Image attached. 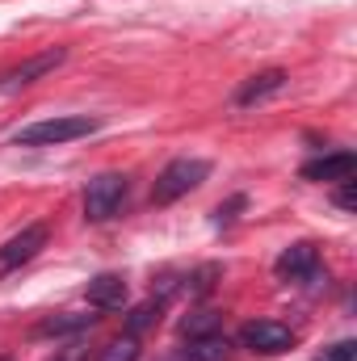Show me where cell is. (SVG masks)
<instances>
[{"label":"cell","mask_w":357,"mask_h":361,"mask_svg":"<svg viewBox=\"0 0 357 361\" xmlns=\"http://www.w3.org/2000/svg\"><path fill=\"white\" fill-rule=\"evenodd\" d=\"M97 118L89 114H63V118H42L34 126H21L13 135L17 147H59V143H72V139H85V135H97Z\"/></svg>","instance_id":"cell-1"},{"label":"cell","mask_w":357,"mask_h":361,"mask_svg":"<svg viewBox=\"0 0 357 361\" xmlns=\"http://www.w3.org/2000/svg\"><path fill=\"white\" fill-rule=\"evenodd\" d=\"M206 177H210V164H206V160H198V156L169 160V164L160 169L156 185H152V202H156V206H173L177 197L193 193V189H198Z\"/></svg>","instance_id":"cell-2"},{"label":"cell","mask_w":357,"mask_h":361,"mask_svg":"<svg viewBox=\"0 0 357 361\" xmlns=\"http://www.w3.org/2000/svg\"><path fill=\"white\" fill-rule=\"evenodd\" d=\"M131 197V177L126 173H97L85 185V219L89 223H109L114 214H122Z\"/></svg>","instance_id":"cell-3"},{"label":"cell","mask_w":357,"mask_h":361,"mask_svg":"<svg viewBox=\"0 0 357 361\" xmlns=\"http://www.w3.org/2000/svg\"><path fill=\"white\" fill-rule=\"evenodd\" d=\"M236 341H240L244 349H253V353L277 357V353H286V349L294 345V332H290L282 319H248Z\"/></svg>","instance_id":"cell-4"},{"label":"cell","mask_w":357,"mask_h":361,"mask_svg":"<svg viewBox=\"0 0 357 361\" xmlns=\"http://www.w3.org/2000/svg\"><path fill=\"white\" fill-rule=\"evenodd\" d=\"M47 223H30V227H21L4 248H0V277H8V273H17L21 265H30L42 248H47Z\"/></svg>","instance_id":"cell-5"},{"label":"cell","mask_w":357,"mask_h":361,"mask_svg":"<svg viewBox=\"0 0 357 361\" xmlns=\"http://www.w3.org/2000/svg\"><path fill=\"white\" fill-rule=\"evenodd\" d=\"M63 59H68V51H63V47H51V51H42V55H30L25 63H17V68L0 72V92H21V89H30L34 80H42L47 72H55Z\"/></svg>","instance_id":"cell-6"},{"label":"cell","mask_w":357,"mask_h":361,"mask_svg":"<svg viewBox=\"0 0 357 361\" xmlns=\"http://www.w3.org/2000/svg\"><path fill=\"white\" fill-rule=\"evenodd\" d=\"M320 269H324V265H320V248L307 244V240L290 244V248L273 261V273H277L282 281H315Z\"/></svg>","instance_id":"cell-7"},{"label":"cell","mask_w":357,"mask_h":361,"mask_svg":"<svg viewBox=\"0 0 357 361\" xmlns=\"http://www.w3.org/2000/svg\"><path fill=\"white\" fill-rule=\"evenodd\" d=\"M357 173V156L353 152H324V156H315V160H307L303 169H298V177L303 180H315V185H332V180H345Z\"/></svg>","instance_id":"cell-8"},{"label":"cell","mask_w":357,"mask_h":361,"mask_svg":"<svg viewBox=\"0 0 357 361\" xmlns=\"http://www.w3.org/2000/svg\"><path fill=\"white\" fill-rule=\"evenodd\" d=\"M286 72L282 68H269V72H257V76H248L240 89H236V105L240 109H253V105H261V101H269V97H277V92L286 89Z\"/></svg>","instance_id":"cell-9"},{"label":"cell","mask_w":357,"mask_h":361,"mask_svg":"<svg viewBox=\"0 0 357 361\" xmlns=\"http://www.w3.org/2000/svg\"><path fill=\"white\" fill-rule=\"evenodd\" d=\"M85 298L97 311H122L126 307V281H122V273H97L85 286Z\"/></svg>","instance_id":"cell-10"},{"label":"cell","mask_w":357,"mask_h":361,"mask_svg":"<svg viewBox=\"0 0 357 361\" xmlns=\"http://www.w3.org/2000/svg\"><path fill=\"white\" fill-rule=\"evenodd\" d=\"M227 353H231V341H227V336H219V332H210V336L189 341L185 361H227Z\"/></svg>","instance_id":"cell-11"},{"label":"cell","mask_w":357,"mask_h":361,"mask_svg":"<svg viewBox=\"0 0 357 361\" xmlns=\"http://www.w3.org/2000/svg\"><path fill=\"white\" fill-rule=\"evenodd\" d=\"M210 332H219V311H210V307H202V311L181 319V336L185 341H198V336H210Z\"/></svg>","instance_id":"cell-12"},{"label":"cell","mask_w":357,"mask_h":361,"mask_svg":"<svg viewBox=\"0 0 357 361\" xmlns=\"http://www.w3.org/2000/svg\"><path fill=\"white\" fill-rule=\"evenodd\" d=\"M139 353H143L139 336H135V332H122V336H114V341L101 349L97 361H139Z\"/></svg>","instance_id":"cell-13"},{"label":"cell","mask_w":357,"mask_h":361,"mask_svg":"<svg viewBox=\"0 0 357 361\" xmlns=\"http://www.w3.org/2000/svg\"><path fill=\"white\" fill-rule=\"evenodd\" d=\"M160 311H164V302L160 298H147V302H139L131 315H126V332H143V328H152V324H160Z\"/></svg>","instance_id":"cell-14"},{"label":"cell","mask_w":357,"mask_h":361,"mask_svg":"<svg viewBox=\"0 0 357 361\" xmlns=\"http://www.w3.org/2000/svg\"><path fill=\"white\" fill-rule=\"evenodd\" d=\"M97 315H72V319H47L38 328V336H59V332H80V328H92Z\"/></svg>","instance_id":"cell-15"},{"label":"cell","mask_w":357,"mask_h":361,"mask_svg":"<svg viewBox=\"0 0 357 361\" xmlns=\"http://www.w3.org/2000/svg\"><path fill=\"white\" fill-rule=\"evenodd\" d=\"M320 361H357V341H337L332 349H324Z\"/></svg>","instance_id":"cell-16"},{"label":"cell","mask_w":357,"mask_h":361,"mask_svg":"<svg viewBox=\"0 0 357 361\" xmlns=\"http://www.w3.org/2000/svg\"><path fill=\"white\" fill-rule=\"evenodd\" d=\"M353 185H357L353 177L341 180V193H337V206H341V210H353V202H357V197H353Z\"/></svg>","instance_id":"cell-17"},{"label":"cell","mask_w":357,"mask_h":361,"mask_svg":"<svg viewBox=\"0 0 357 361\" xmlns=\"http://www.w3.org/2000/svg\"><path fill=\"white\" fill-rule=\"evenodd\" d=\"M236 210H244V197H231L227 206H219V223H231V219H236Z\"/></svg>","instance_id":"cell-18"}]
</instances>
